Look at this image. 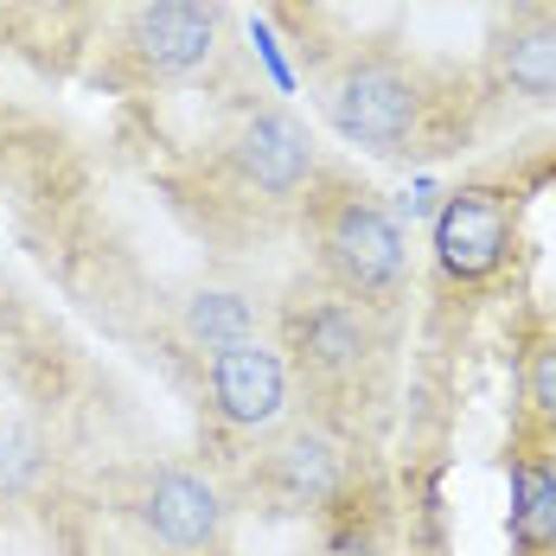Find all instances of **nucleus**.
Instances as JSON below:
<instances>
[{
	"label": "nucleus",
	"instance_id": "obj_7",
	"mask_svg": "<svg viewBox=\"0 0 556 556\" xmlns=\"http://www.w3.org/2000/svg\"><path fill=\"white\" fill-rule=\"evenodd\" d=\"M511 250V192L505 186H460L435 218V263L447 281H493Z\"/></svg>",
	"mask_w": 556,
	"mask_h": 556
},
{
	"label": "nucleus",
	"instance_id": "obj_2",
	"mask_svg": "<svg viewBox=\"0 0 556 556\" xmlns=\"http://www.w3.org/2000/svg\"><path fill=\"white\" fill-rule=\"evenodd\" d=\"M314 237H320V269L345 301H358L365 314H384V307L403 301L409 243H403V224L390 218L371 192L339 186L333 199H320Z\"/></svg>",
	"mask_w": 556,
	"mask_h": 556
},
{
	"label": "nucleus",
	"instance_id": "obj_3",
	"mask_svg": "<svg viewBox=\"0 0 556 556\" xmlns=\"http://www.w3.org/2000/svg\"><path fill=\"white\" fill-rule=\"evenodd\" d=\"M230 46L224 0H135L115 26V64L135 84H192Z\"/></svg>",
	"mask_w": 556,
	"mask_h": 556
},
{
	"label": "nucleus",
	"instance_id": "obj_12",
	"mask_svg": "<svg viewBox=\"0 0 556 556\" xmlns=\"http://www.w3.org/2000/svg\"><path fill=\"white\" fill-rule=\"evenodd\" d=\"M179 333L192 352H230L243 339H256V301L237 294V288H199L186 307H179Z\"/></svg>",
	"mask_w": 556,
	"mask_h": 556
},
{
	"label": "nucleus",
	"instance_id": "obj_8",
	"mask_svg": "<svg viewBox=\"0 0 556 556\" xmlns=\"http://www.w3.org/2000/svg\"><path fill=\"white\" fill-rule=\"evenodd\" d=\"M205 396H212V416L224 429H237V435L276 429L281 409H288V358L269 352L263 339L212 352L205 358Z\"/></svg>",
	"mask_w": 556,
	"mask_h": 556
},
{
	"label": "nucleus",
	"instance_id": "obj_11",
	"mask_svg": "<svg viewBox=\"0 0 556 556\" xmlns=\"http://www.w3.org/2000/svg\"><path fill=\"white\" fill-rule=\"evenodd\" d=\"M511 544L518 556H556V467L538 454L511 460Z\"/></svg>",
	"mask_w": 556,
	"mask_h": 556
},
{
	"label": "nucleus",
	"instance_id": "obj_13",
	"mask_svg": "<svg viewBox=\"0 0 556 556\" xmlns=\"http://www.w3.org/2000/svg\"><path fill=\"white\" fill-rule=\"evenodd\" d=\"M525 396H531V409L544 422H556V333L531 345V358H525Z\"/></svg>",
	"mask_w": 556,
	"mask_h": 556
},
{
	"label": "nucleus",
	"instance_id": "obj_10",
	"mask_svg": "<svg viewBox=\"0 0 556 556\" xmlns=\"http://www.w3.org/2000/svg\"><path fill=\"white\" fill-rule=\"evenodd\" d=\"M256 486L281 511H320L345 493V447L327 429H281L256 460Z\"/></svg>",
	"mask_w": 556,
	"mask_h": 556
},
{
	"label": "nucleus",
	"instance_id": "obj_1",
	"mask_svg": "<svg viewBox=\"0 0 556 556\" xmlns=\"http://www.w3.org/2000/svg\"><path fill=\"white\" fill-rule=\"evenodd\" d=\"M480 103L486 90L473 71H454L409 46H358L320 71V115L333 122V135L384 161L467 141Z\"/></svg>",
	"mask_w": 556,
	"mask_h": 556
},
{
	"label": "nucleus",
	"instance_id": "obj_9",
	"mask_svg": "<svg viewBox=\"0 0 556 556\" xmlns=\"http://www.w3.org/2000/svg\"><path fill=\"white\" fill-rule=\"evenodd\" d=\"M135 511H141V531L167 556H199L224 538L218 486L205 473H192V467H154L148 486H141V500H135Z\"/></svg>",
	"mask_w": 556,
	"mask_h": 556
},
{
	"label": "nucleus",
	"instance_id": "obj_6",
	"mask_svg": "<svg viewBox=\"0 0 556 556\" xmlns=\"http://www.w3.org/2000/svg\"><path fill=\"white\" fill-rule=\"evenodd\" d=\"M480 90L505 103H556V0H525L486 33Z\"/></svg>",
	"mask_w": 556,
	"mask_h": 556
},
{
	"label": "nucleus",
	"instance_id": "obj_5",
	"mask_svg": "<svg viewBox=\"0 0 556 556\" xmlns=\"http://www.w3.org/2000/svg\"><path fill=\"white\" fill-rule=\"evenodd\" d=\"M224 173L237 179V192H250L263 205H294L314 186L320 154H314V135H307V122L294 110L256 103L224 135Z\"/></svg>",
	"mask_w": 556,
	"mask_h": 556
},
{
	"label": "nucleus",
	"instance_id": "obj_4",
	"mask_svg": "<svg viewBox=\"0 0 556 556\" xmlns=\"http://www.w3.org/2000/svg\"><path fill=\"white\" fill-rule=\"evenodd\" d=\"M281 333H288V352H294V378L314 390H352L378 365V314H365L339 288L301 294L281 314Z\"/></svg>",
	"mask_w": 556,
	"mask_h": 556
}]
</instances>
